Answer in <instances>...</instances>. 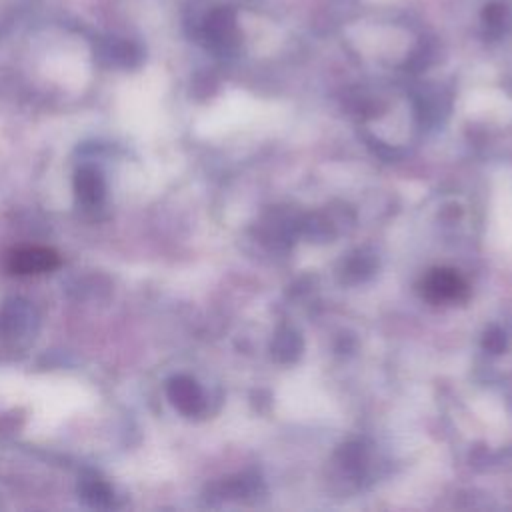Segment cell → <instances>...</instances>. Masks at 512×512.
I'll use <instances>...</instances> for the list:
<instances>
[{
  "mask_svg": "<svg viewBox=\"0 0 512 512\" xmlns=\"http://www.w3.org/2000/svg\"><path fill=\"white\" fill-rule=\"evenodd\" d=\"M60 264V256L46 246H20L6 254V270L10 274L28 276L44 274Z\"/></svg>",
  "mask_w": 512,
  "mask_h": 512,
  "instance_id": "obj_1",
  "label": "cell"
},
{
  "mask_svg": "<svg viewBox=\"0 0 512 512\" xmlns=\"http://www.w3.org/2000/svg\"><path fill=\"white\" fill-rule=\"evenodd\" d=\"M426 290L432 298L444 300V298H456L460 292H464V284L454 272L438 270L434 276H430Z\"/></svg>",
  "mask_w": 512,
  "mask_h": 512,
  "instance_id": "obj_2",
  "label": "cell"
}]
</instances>
